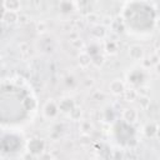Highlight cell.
<instances>
[{
  "label": "cell",
  "instance_id": "obj_11",
  "mask_svg": "<svg viewBox=\"0 0 160 160\" xmlns=\"http://www.w3.org/2000/svg\"><path fill=\"white\" fill-rule=\"evenodd\" d=\"M122 95H124V98H125V100H126L128 102H134V101H136L138 98H139V92H138V90L134 89V88L126 89Z\"/></svg>",
  "mask_w": 160,
  "mask_h": 160
},
{
  "label": "cell",
  "instance_id": "obj_5",
  "mask_svg": "<svg viewBox=\"0 0 160 160\" xmlns=\"http://www.w3.org/2000/svg\"><path fill=\"white\" fill-rule=\"evenodd\" d=\"M109 90H110V92H111L112 95L120 96V95H122L124 91L126 90V85H125V82H124L122 80H120V79H114V80L109 84Z\"/></svg>",
  "mask_w": 160,
  "mask_h": 160
},
{
  "label": "cell",
  "instance_id": "obj_17",
  "mask_svg": "<svg viewBox=\"0 0 160 160\" xmlns=\"http://www.w3.org/2000/svg\"><path fill=\"white\" fill-rule=\"evenodd\" d=\"M35 28H36V31H38L39 34H44V32L48 31V24H46L45 21H42V20L38 21L36 25H35Z\"/></svg>",
  "mask_w": 160,
  "mask_h": 160
},
{
  "label": "cell",
  "instance_id": "obj_20",
  "mask_svg": "<svg viewBox=\"0 0 160 160\" xmlns=\"http://www.w3.org/2000/svg\"><path fill=\"white\" fill-rule=\"evenodd\" d=\"M148 90H149V86H146V85H140V88L138 89V92H139V95H149Z\"/></svg>",
  "mask_w": 160,
  "mask_h": 160
},
{
  "label": "cell",
  "instance_id": "obj_3",
  "mask_svg": "<svg viewBox=\"0 0 160 160\" xmlns=\"http://www.w3.org/2000/svg\"><path fill=\"white\" fill-rule=\"evenodd\" d=\"M128 54H129L130 59H132V60H135V61H141V60L144 59V56H145V50H144V48H142L141 45H139V44H132V45L129 46Z\"/></svg>",
  "mask_w": 160,
  "mask_h": 160
},
{
  "label": "cell",
  "instance_id": "obj_2",
  "mask_svg": "<svg viewBox=\"0 0 160 160\" xmlns=\"http://www.w3.org/2000/svg\"><path fill=\"white\" fill-rule=\"evenodd\" d=\"M41 111H42L44 118L50 119V120L55 119V118L59 115V112H60L59 105H58V102H56L54 99H49V100L42 105V110H41Z\"/></svg>",
  "mask_w": 160,
  "mask_h": 160
},
{
  "label": "cell",
  "instance_id": "obj_14",
  "mask_svg": "<svg viewBox=\"0 0 160 160\" xmlns=\"http://www.w3.org/2000/svg\"><path fill=\"white\" fill-rule=\"evenodd\" d=\"M138 102L140 105V109H142V110H148L151 105V100H150L149 95H139Z\"/></svg>",
  "mask_w": 160,
  "mask_h": 160
},
{
  "label": "cell",
  "instance_id": "obj_22",
  "mask_svg": "<svg viewBox=\"0 0 160 160\" xmlns=\"http://www.w3.org/2000/svg\"><path fill=\"white\" fill-rule=\"evenodd\" d=\"M155 56L158 58V61H159V60H160V46H159V48L155 50Z\"/></svg>",
  "mask_w": 160,
  "mask_h": 160
},
{
  "label": "cell",
  "instance_id": "obj_1",
  "mask_svg": "<svg viewBox=\"0 0 160 160\" xmlns=\"http://www.w3.org/2000/svg\"><path fill=\"white\" fill-rule=\"evenodd\" d=\"M26 149L34 156H40V154L45 151V141L40 138H31L26 142Z\"/></svg>",
  "mask_w": 160,
  "mask_h": 160
},
{
  "label": "cell",
  "instance_id": "obj_6",
  "mask_svg": "<svg viewBox=\"0 0 160 160\" xmlns=\"http://www.w3.org/2000/svg\"><path fill=\"white\" fill-rule=\"evenodd\" d=\"M58 105H59V110L61 114H68L76 106L75 101L71 99V98H61L59 101H58Z\"/></svg>",
  "mask_w": 160,
  "mask_h": 160
},
{
  "label": "cell",
  "instance_id": "obj_4",
  "mask_svg": "<svg viewBox=\"0 0 160 160\" xmlns=\"http://www.w3.org/2000/svg\"><path fill=\"white\" fill-rule=\"evenodd\" d=\"M121 118L128 124H135L139 120V112L135 108H125L121 111Z\"/></svg>",
  "mask_w": 160,
  "mask_h": 160
},
{
  "label": "cell",
  "instance_id": "obj_9",
  "mask_svg": "<svg viewBox=\"0 0 160 160\" xmlns=\"http://www.w3.org/2000/svg\"><path fill=\"white\" fill-rule=\"evenodd\" d=\"M78 64H79L80 68L86 69L88 66H90V65L92 64V56H91L88 51L81 50V51L79 52V55H78Z\"/></svg>",
  "mask_w": 160,
  "mask_h": 160
},
{
  "label": "cell",
  "instance_id": "obj_12",
  "mask_svg": "<svg viewBox=\"0 0 160 160\" xmlns=\"http://www.w3.org/2000/svg\"><path fill=\"white\" fill-rule=\"evenodd\" d=\"M158 126H159V125H158L156 122H148V124L144 126V134H145L148 138H155Z\"/></svg>",
  "mask_w": 160,
  "mask_h": 160
},
{
  "label": "cell",
  "instance_id": "obj_15",
  "mask_svg": "<svg viewBox=\"0 0 160 160\" xmlns=\"http://www.w3.org/2000/svg\"><path fill=\"white\" fill-rule=\"evenodd\" d=\"M69 118H70L72 121H80L81 118H82V109L76 105V106L69 112Z\"/></svg>",
  "mask_w": 160,
  "mask_h": 160
},
{
  "label": "cell",
  "instance_id": "obj_18",
  "mask_svg": "<svg viewBox=\"0 0 160 160\" xmlns=\"http://www.w3.org/2000/svg\"><path fill=\"white\" fill-rule=\"evenodd\" d=\"M86 19H88V21L91 24V25H96V24H99V15L98 14H95V12H91V14H89L88 16H86Z\"/></svg>",
  "mask_w": 160,
  "mask_h": 160
},
{
  "label": "cell",
  "instance_id": "obj_21",
  "mask_svg": "<svg viewBox=\"0 0 160 160\" xmlns=\"http://www.w3.org/2000/svg\"><path fill=\"white\" fill-rule=\"evenodd\" d=\"M154 69H155V72H156V74L160 76V60L155 62V65H154Z\"/></svg>",
  "mask_w": 160,
  "mask_h": 160
},
{
  "label": "cell",
  "instance_id": "obj_13",
  "mask_svg": "<svg viewBox=\"0 0 160 160\" xmlns=\"http://www.w3.org/2000/svg\"><path fill=\"white\" fill-rule=\"evenodd\" d=\"M104 50L108 55H115L118 52V44L112 40H109V41H105L104 42Z\"/></svg>",
  "mask_w": 160,
  "mask_h": 160
},
{
  "label": "cell",
  "instance_id": "obj_10",
  "mask_svg": "<svg viewBox=\"0 0 160 160\" xmlns=\"http://www.w3.org/2000/svg\"><path fill=\"white\" fill-rule=\"evenodd\" d=\"M2 9L19 12L21 9V0H2Z\"/></svg>",
  "mask_w": 160,
  "mask_h": 160
},
{
  "label": "cell",
  "instance_id": "obj_8",
  "mask_svg": "<svg viewBox=\"0 0 160 160\" xmlns=\"http://www.w3.org/2000/svg\"><path fill=\"white\" fill-rule=\"evenodd\" d=\"M106 26L102 25V24H96V25H92V29L90 30V34L94 39L96 40H102L105 36H106Z\"/></svg>",
  "mask_w": 160,
  "mask_h": 160
},
{
  "label": "cell",
  "instance_id": "obj_16",
  "mask_svg": "<svg viewBox=\"0 0 160 160\" xmlns=\"http://www.w3.org/2000/svg\"><path fill=\"white\" fill-rule=\"evenodd\" d=\"M80 130L84 135H89L92 131V124L89 120H81L80 122Z\"/></svg>",
  "mask_w": 160,
  "mask_h": 160
},
{
  "label": "cell",
  "instance_id": "obj_23",
  "mask_svg": "<svg viewBox=\"0 0 160 160\" xmlns=\"http://www.w3.org/2000/svg\"><path fill=\"white\" fill-rule=\"evenodd\" d=\"M155 138H158V139H160V125L158 126V130H156V135H155Z\"/></svg>",
  "mask_w": 160,
  "mask_h": 160
},
{
  "label": "cell",
  "instance_id": "obj_7",
  "mask_svg": "<svg viewBox=\"0 0 160 160\" xmlns=\"http://www.w3.org/2000/svg\"><path fill=\"white\" fill-rule=\"evenodd\" d=\"M19 16L20 14L18 11H9V10H4L2 11V16H1V20L4 24H8V25H14V24H18L19 22Z\"/></svg>",
  "mask_w": 160,
  "mask_h": 160
},
{
  "label": "cell",
  "instance_id": "obj_19",
  "mask_svg": "<svg viewBox=\"0 0 160 160\" xmlns=\"http://www.w3.org/2000/svg\"><path fill=\"white\" fill-rule=\"evenodd\" d=\"M29 20H30V18H29V15L28 14H21L20 12V16H19V24H28L29 22Z\"/></svg>",
  "mask_w": 160,
  "mask_h": 160
}]
</instances>
